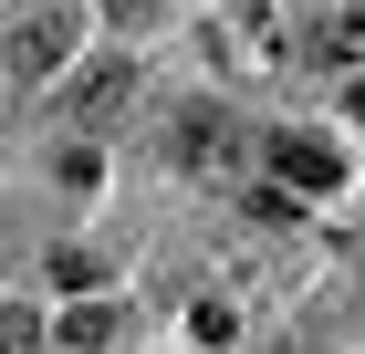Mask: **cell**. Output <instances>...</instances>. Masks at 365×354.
<instances>
[{
    "label": "cell",
    "mask_w": 365,
    "mask_h": 354,
    "mask_svg": "<svg viewBox=\"0 0 365 354\" xmlns=\"http://www.w3.org/2000/svg\"><path fill=\"white\" fill-rule=\"evenodd\" d=\"M136 83H146V73H136L125 53H115V63H84L63 105H73V125H105V115H125V105H136Z\"/></svg>",
    "instance_id": "obj_4"
},
{
    "label": "cell",
    "mask_w": 365,
    "mask_h": 354,
    "mask_svg": "<svg viewBox=\"0 0 365 354\" xmlns=\"http://www.w3.org/2000/svg\"><path fill=\"white\" fill-rule=\"evenodd\" d=\"M344 115H355V125H365V83H355V94H344Z\"/></svg>",
    "instance_id": "obj_11"
},
{
    "label": "cell",
    "mask_w": 365,
    "mask_h": 354,
    "mask_svg": "<svg viewBox=\"0 0 365 354\" xmlns=\"http://www.w3.org/2000/svg\"><path fill=\"white\" fill-rule=\"evenodd\" d=\"M178 167H188V177H230V167H240V125H230L220 105H188L178 115V146H168Z\"/></svg>",
    "instance_id": "obj_3"
},
{
    "label": "cell",
    "mask_w": 365,
    "mask_h": 354,
    "mask_svg": "<svg viewBox=\"0 0 365 354\" xmlns=\"http://www.w3.org/2000/svg\"><path fill=\"white\" fill-rule=\"evenodd\" d=\"M209 63L230 83H272L292 63V11L282 0H209Z\"/></svg>",
    "instance_id": "obj_1"
},
{
    "label": "cell",
    "mask_w": 365,
    "mask_h": 354,
    "mask_svg": "<svg viewBox=\"0 0 365 354\" xmlns=\"http://www.w3.org/2000/svg\"><path fill=\"white\" fill-rule=\"evenodd\" d=\"M105 11H115V21H125V31H136V21H146V11H157V0H105Z\"/></svg>",
    "instance_id": "obj_10"
},
{
    "label": "cell",
    "mask_w": 365,
    "mask_h": 354,
    "mask_svg": "<svg viewBox=\"0 0 365 354\" xmlns=\"http://www.w3.org/2000/svg\"><path fill=\"white\" fill-rule=\"evenodd\" d=\"M188 333H198V344H230V333H240L230 292H188Z\"/></svg>",
    "instance_id": "obj_9"
},
{
    "label": "cell",
    "mask_w": 365,
    "mask_h": 354,
    "mask_svg": "<svg viewBox=\"0 0 365 354\" xmlns=\"http://www.w3.org/2000/svg\"><path fill=\"white\" fill-rule=\"evenodd\" d=\"M0 354H53V323L31 302H0Z\"/></svg>",
    "instance_id": "obj_7"
},
{
    "label": "cell",
    "mask_w": 365,
    "mask_h": 354,
    "mask_svg": "<svg viewBox=\"0 0 365 354\" xmlns=\"http://www.w3.org/2000/svg\"><path fill=\"white\" fill-rule=\"evenodd\" d=\"M313 53H324V63H365V0H344L334 21L313 31Z\"/></svg>",
    "instance_id": "obj_6"
},
{
    "label": "cell",
    "mask_w": 365,
    "mask_h": 354,
    "mask_svg": "<svg viewBox=\"0 0 365 354\" xmlns=\"http://www.w3.org/2000/svg\"><path fill=\"white\" fill-rule=\"evenodd\" d=\"M73 31H84V11H73V0H31L21 21H11V73H21V83L63 73V63H73Z\"/></svg>",
    "instance_id": "obj_2"
},
{
    "label": "cell",
    "mask_w": 365,
    "mask_h": 354,
    "mask_svg": "<svg viewBox=\"0 0 365 354\" xmlns=\"http://www.w3.org/2000/svg\"><path fill=\"white\" fill-rule=\"evenodd\" d=\"M63 344H73V354H94V344H115V302H73V313H63Z\"/></svg>",
    "instance_id": "obj_8"
},
{
    "label": "cell",
    "mask_w": 365,
    "mask_h": 354,
    "mask_svg": "<svg viewBox=\"0 0 365 354\" xmlns=\"http://www.w3.org/2000/svg\"><path fill=\"white\" fill-rule=\"evenodd\" d=\"M272 167L292 177V188H313V198H324V188H344V157H334L324 136H303V125H282V136H272Z\"/></svg>",
    "instance_id": "obj_5"
}]
</instances>
